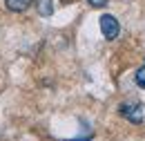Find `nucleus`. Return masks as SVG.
Instances as JSON below:
<instances>
[{
    "label": "nucleus",
    "mask_w": 145,
    "mask_h": 141,
    "mask_svg": "<svg viewBox=\"0 0 145 141\" xmlns=\"http://www.w3.org/2000/svg\"><path fill=\"white\" fill-rule=\"evenodd\" d=\"M118 114L129 123H143L145 121V105L138 101H125L118 105Z\"/></svg>",
    "instance_id": "nucleus-1"
},
{
    "label": "nucleus",
    "mask_w": 145,
    "mask_h": 141,
    "mask_svg": "<svg viewBox=\"0 0 145 141\" xmlns=\"http://www.w3.org/2000/svg\"><path fill=\"white\" fill-rule=\"evenodd\" d=\"M101 32H103V36L107 40H114V38H118V34H121V25H118V20L112 16V14H103L101 16Z\"/></svg>",
    "instance_id": "nucleus-2"
},
{
    "label": "nucleus",
    "mask_w": 145,
    "mask_h": 141,
    "mask_svg": "<svg viewBox=\"0 0 145 141\" xmlns=\"http://www.w3.org/2000/svg\"><path fill=\"white\" fill-rule=\"evenodd\" d=\"M5 5H7V9H9V11L20 14V11H25V9L31 5V0H5Z\"/></svg>",
    "instance_id": "nucleus-3"
},
{
    "label": "nucleus",
    "mask_w": 145,
    "mask_h": 141,
    "mask_svg": "<svg viewBox=\"0 0 145 141\" xmlns=\"http://www.w3.org/2000/svg\"><path fill=\"white\" fill-rule=\"evenodd\" d=\"M36 7H38V14H40V16H52V14H54V5H52V0H38Z\"/></svg>",
    "instance_id": "nucleus-4"
},
{
    "label": "nucleus",
    "mask_w": 145,
    "mask_h": 141,
    "mask_svg": "<svg viewBox=\"0 0 145 141\" xmlns=\"http://www.w3.org/2000/svg\"><path fill=\"white\" fill-rule=\"evenodd\" d=\"M134 81H136V85H138V88L145 90V65L136 70V74H134Z\"/></svg>",
    "instance_id": "nucleus-5"
},
{
    "label": "nucleus",
    "mask_w": 145,
    "mask_h": 141,
    "mask_svg": "<svg viewBox=\"0 0 145 141\" xmlns=\"http://www.w3.org/2000/svg\"><path fill=\"white\" fill-rule=\"evenodd\" d=\"M87 2H89L91 7H105L107 5V0H87Z\"/></svg>",
    "instance_id": "nucleus-6"
}]
</instances>
